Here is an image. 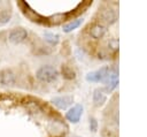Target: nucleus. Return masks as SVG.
I'll list each match as a JSON object with an SVG mask.
<instances>
[{
    "label": "nucleus",
    "mask_w": 147,
    "mask_h": 137,
    "mask_svg": "<svg viewBox=\"0 0 147 137\" xmlns=\"http://www.w3.org/2000/svg\"><path fill=\"white\" fill-rule=\"evenodd\" d=\"M59 76V73L57 70L49 66V64H45V66H41L37 73H36V77L42 82V83H51V82H54Z\"/></svg>",
    "instance_id": "f257e3e1"
},
{
    "label": "nucleus",
    "mask_w": 147,
    "mask_h": 137,
    "mask_svg": "<svg viewBox=\"0 0 147 137\" xmlns=\"http://www.w3.org/2000/svg\"><path fill=\"white\" fill-rule=\"evenodd\" d=\"M26 37H28V31L23 28H15L10 30V32L8 33V40L14 45H17L24 41Z\"/></svg>",
    "instance_id": "f03ea898"
},
{
    "label": "nucleus",
    "mask_w": 147,
    "mask_h": 137,
    "mask_svg": "<svg viewBox=\"0 0 147 137\" xmlns=\"http://www.w3.org/2000/svg\"><path fill=\"white\" fill-rule=\"evenodd\" d=\"M103 83L106 84V92H111L118 84V71L115 68H109V73Z\"/></svg>",
    "instance_id": "7ed1b4c3"
},
{
    "label": "nucleus",
    "mask_w": 147,
    "mask_h": 137,
    "mask_svg": "<svg viewBox=\"0 0 147 137\" xmlns=\"http://www.w3.org/2000/svg\"><path fill=\"white\" fill-rule=\"evenodd\" d=\"M82 114H83V106L80 104H76L68 109V112L65 113V119L71 123H77L79 122Z\"/></svg>",
    "instance_id": "20e7f679"
},
{
    "label": "nucleus",
    "mask_w": 147,
    "mask_h": 137,
    "mask_svg": "<svg viewBox=\"0 0 147 137\" xmlns=\"http://www.w3.org/2000/svg\"><path fill=\"white\" fill-rule=\"evenodd\" d=\"M74 102L72 96H57L52 99V104L56 106L59 109H67Z\"/></svg>",
    "instance_id": "39448f33"
},
{
    "label": "nucleus",
    "mask_w": 147,
    "mask_h": 137,
    "mask_svg": "<svg viewBox=\"0 0 147 137\" xmlns=\"http://www.w3.org/2000/svg\"><path fill=\"white\" fill-rule=\"evenodd\" d=\"M106 31H107V28L106 25H103L102 23H93L91 26H90V30H88V33L92 38L94 39H100L102 38L105 35H106Z\"/></svg>",
    "instance_id": "423d86ee"
},
{
    "label": "nucleus",
    "mask_w": 147,
    "mask_h": 137,
    "mask_svg": "<svg viewBox=\"0 0 147 137\" xmlns=\"http://www.w3.org/2000/svg\"><path fill=\"white\" fill-rule=\"evenodd\" d=\"M107 100V92L102 87H98L93 91V102L95 106H102Z\"/></svg>",
    "instance_id": "0eeeda50"
},
{
    "label": "nucleus",
    "mask_w": 147,
    "mask_h": 137,
    "mask_svg": "<svg viewBox=\"0 0 147 137\" xmlns=\"http://www.w3.org/2000/svg\"><path fill=\"white\" fill-rule=\"evenodd\" d=\"M0 82L5 86H13L15 84V82H16L15 74L11 70H5V71H2L1 75H0Z\"/></svg>",
    "instance_id": "6e6552de"
},
{
    "label": "nucleus",
    "mask_w": 147,
    "mask_h": 137,
    "mask_svg": "<svg viewBox=\"0 0 147 137\" xmlns=\"http://www.w3.org/2000/svg\"><path fill=\"white\" fill-rule=\"evenodd\" d=\"M100 17H101L102 21H105L106 23L111 24V23L116 22V20H117V13H116L114 9H111V8H105V9L101 10Z\"/></svg>",
    "instance_id": "1a4fd4ad"
},
{
    "label": "nucleus",
    "mask_w": 147,
    "mask_h": 137,
    "mask_svg": "<svg viewBox=\"0 0 147 137\" xmlns=\"http://www.w3.org/2000/svg\"><path fill=\"white\" fill-rule=\"evenodd\" d=\"M82 22H83V20H80V18L72 20L71 22H69V23H67V24L63 25V31H64V32H71L72 30L77 29V28L82 24Z\"/></svg>",
    "instance_id": "9d476101"
},
{
    "label": "nucleus",
    "mask_w": 147,
    "mask_h": 137,
    "mask_svg": "<svg viewBox=\"0 0 147 137\" xmlns=\"http://www.w3.org/2000/svg\"><path fill=\"white\" fill-rule=\"evenodd\" d=\"M10 18H11V12L10 10H8V9L0 10V26L8 24Z\"/></svg>",
    "instance_id": "9b49d317"
},
{
    "label": "nucleus",
    "mask_w": 147,
    "mask_h": 137,
    "mask_svg": "<svg viewBox=\"0 0 147 137\" xmlns=\"http://www.w3.org/2000/svg\"><path fill=\"white\" fill-rule=\"evenodd\" d=\"M62 75L67 79H72V78L76 77V74H75L74 69L71 67H69L68 64H63L62 66Z\"/></svg>",
    "instance_id": "f8f14e48"
},
{
    "label": "nucleus",
    "mask_w": 147,
    "mask_h": 137,
    "mask_svg": "<svg viewBox=\"0 0 147 137\" xmlns=\"http://www.w3.org/2000/svg\"><path fill=\"white\" fill-rule=\"evenodd\" d=\"M44 38H45V40L46 41H48L49 44H52V45H56L57 43H59V35H56V33H53V32H45L44 33Z\"/></svg>",
    "instance_id": "ddd939ff"
},
{
    "label": "nucleus",
    "mask_w": 147,
    "mask_h": 137,
    "mask_svg": "<svg viewBox=\"0 0 147 137\" xmlns=\"http://www.w3.org/2000/svg\"><path fill=\"white\" fill-rule=\"evenodd\" d=\"M86 81H88V82H100V76H99L98 70L88 73L86 75Z\"/></svg>",
    "instance_id": "4468645a"
},
{
    "label": "nucleus",
    "mask_w": 147,
    "mask_h": 137,
    "mask_svg": "<svg viewBox=\"0 0 147 137\" xmlns=\"http://www.w3.org/2000/svg\"><path fill=\"white\" fill-rule=\"evenodd\" d=\"M108 46L110 47V50H113V51H117V50H118V40L115 39V38L110 39L109 43H108Z\"/></svg>",
    "instance_id": "2eb2a0df"
},
{
    "label": "nucleus",
    "mask_w": 147,
    "mask_h": 137,
    "mask_svg": "<svg viewBox=\"0 0 147 137\" xmlns=\"http://www.w3.org/2000/svg\"><path fill=\"white\" fill-rule=\"evenodd\" d=\"M90 129H91L93 132H95V131L98 130V122H96V120H95L94 117H91V119H90Z\"/></svg>",
    "instance_id": "dca6fc26"
}]
</instances>
